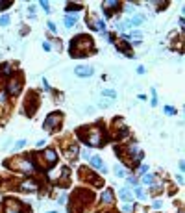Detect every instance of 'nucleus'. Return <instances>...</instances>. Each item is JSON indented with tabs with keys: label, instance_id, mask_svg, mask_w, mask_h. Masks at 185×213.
Listing matches in <instances>:
<instances>
[{
	"label": "nucleus",
	"instance_id": "obj_13",
	"mask_svg": "<svg viewBox=\"0 0 185 213\" xmlns=\"http://www.w3.org/2000/svg\"><path fill=\"white\" fill-rule=\"evenodd\" d=\"M143 20H145V19L141 17V15H135V17H133L132 20H130V26H139L141 22H143Z\"/></svg>",
	"mask_w": 185,
	"mask_h": 213
},
{
	"label": "nucleus",
	"instance_id": "obj_22",
	"mask_svg": "<svg viewBox=\"0 0 185 213\" xmlns=\"http://www.w3.org/2000/svg\"><path fill=\"white\" fill-rule=\"evenodd\" d=\"M48 28H50L52 32H58V26H56V24H54V22H52V20H50V22H48Z\"/></svg>",
	"mask_w": 185,
	"mask_h": 213
},
{
	"label": "nucleus",
	"instance_id": "obj_4",
	"mask_svg": "<svg viewBox=\"0 0 185 213\" xmlns=\"http://www.w3.org/2000/svg\"><path fill=\"white\" fill-rule=\"evenodd\" d=\"M6 213H22V206L17 200H7L6 202Z\"/></svg>",
	"mask_w": 185,
	"mask_h": 213
},
{
	"label": "nucleus",
	"instance_id": "obj_23",
	"mask_svg": "<svg viewBox=\"0 0 185 213\" xmlns=\"http://www.w3.org/2000/svg\"><path fill=\"white\" fill-rule=\"evenodd\" d=\"M41 6H43V9H45V11H50V6H48V2H41Z\"/></svg>",
	"mask_w": 185,
	"mask_h": 213
},
{
	"label": "nucleus",
	"instance_id": "obj_2",
	"mask_svg": "<svg viewBox=\"0 0 185 213\" xmlns=\"http://www.w3.org/2000/svg\"><path fill=\"white\" fill-rule=\"evenodd\" d=\"M11 165L17 167L19 170H24V172H31V170H34V165H31L28 159H24V158H17V159H13Z\"/></svg>",
	"mask_w": 185,
	"mask_h": 213
},
{
	"label": "nucleus",
	"instance_id": "obj_1",
	"mask_svg": "<svg viewBox=\"0 0 185 213\" xmlns=\"http://www.w3.org/2000/svg\"><path fill=\"white\" fill-rule=\"evenodd\" d=\"M87 143H89L91 146H98L102 143V135H100L98 128H91V130H87Z\"/></svg>",
	"mask_w": 185,
	"mask_h": 213
},
{
	"label": "nucleus",
	"instance_id": "obj_10",
	"mask_svg": "<svg viewBox=\"0 0 185 213\" xmlns=\"http://www.w3.org/2000/svg\"><path fill=\"white\" fill-rule=\"evenodd\" d=\"M121 198H122L124 202H130V200L133 198V193H132L130 189H122V191H121Z\"/></svg>",
	"mask_w": 185,
	"mask_h": 213
},
{
	"label": "nucleus",
	"instance_id": "obj_27",
	"mask_svg": "<svg viewBox=\"0 0 185 213\" xmlns=\"http://www.w3.org/2000/svg\"><path fill=\"white\" fill-rule=\"evenodd\" d=\"M2 102H6V94H4V93H0V104H2Z\"/></svg>",
	"mask_w": 185,
	"mask_h": 213
},
{
	"label": "nucleus",
	"instance_id": "obj_19",
	"mask_svg": "<svg viewBox=\"0 0 185 213\" xmlns=\"http://www.w3.org/2000/svg\"><path fill=\"white\" fill-rule=\"evenodd\" d=\"M115 174H117V176H124V170H122L121 167H115Z\"/></svg>",
	"mask_w": 185,
	"mask_h": 213
},
{
	"label": "nucleus",
	"instance_id": "obj_3",
	"mask_svg": "<svg viewBox=\"0 0 185 213\" xmlns=\"http://www.w3.org/2000/svg\"><path fill=\"white\" fill-rule=\"evenodd\" d=\"M59 121H61V115L58 113H52V115H48V119L45 121V128L46 130H52V128H56L58 124H59Z\"/></svg>",
	"mask_w": 185,
	"mask_h": 213
},
{
	"label": "nucleus",
	"instance_id": "obj_11",
	"mask_svg": "<svg viewBox=\"0 0 185 213\" xmlns=\"http://www.w3.org/2000/svg\"><path fill=\"white\" fill-rule=\"evenodd\" d=\"M113 200V191L111 189H107L102 193V202H106V204H109V202Z\"/></svg>",
	"mask_w": 185,
	"mask_h": 213
},
{
	"label": "nucleus",
	"instance_id": "obj_17",
	"mask_svg": "<svg viewBox=\"0 0 185 213\" xmlns=\"http://www.w3.org/2000/svg\"><path fill=\"white\" fill-rule=\"evenodd\" d=\"M9 24V17L4 15V17H0V26H7Z\"/></svg>",
	"mask_w": 185,
	"mask_h": 213
},
{
	"label": "nucleus",
	"instance_id": "obj_5",
	"mask_svg": "<svg viewBox=\"0 0 185 213\" xmlns=\"http://www.w3.org/2000/svg\"><path fill=\"white\" fill-rule=\"evenodd\" d=\"M20 87H22V82H20L19 78H11V82H9V94H19L20 93Z\"/></svg>",
	"mask_w": 185,
	"mask_h": 213
},
{
	"label": "nucleus",
	"instance_id": "obj_18",
	"mask_svg": "<svg viewBox=\"0 0 185 213\" xmlns=\"http://www.w3.org/2000/svg\"><path fill=\"white\" fill-rule=\"evenodd\" d=\"M165 113L167 115H176V110H174L172 106H165Z\"/></svg>",
	"mask_w": 185,
	"mask_h": 213
},
{
	"label": "nucleus",
	"instance_id": "obj_16",
	"mask_svg": "<svg viewBox=\"0 0 185 213\" xmlns=\"http://www.w3.org/2000/svg\"><path fill=\"white\" fill-rule=\"evenodd\" d=\"M102 94H104V97H107V98H115V97H117V93H115V91H111V89H106Z\"/></svg>",
	"mask_w": 185,
	"mask_h": 213
},
{
	"label": "nucleus",
	"instance_id": "obj_8",
	"mask_svg": "<svg viewBox=\"0 0 185 213\" xmlns=\"http://www.w3.org/2000/svg\"><path fill=\"white\" fill-rule=\"evenodd\" d=\"M91 163H93V167H96L98 170H102V172H107V169H106V165H104V161L98 158V156H94V158H91Z\"/></svg>",
	"mask_w": 185,
	"mask_h": 213
},
{
	"label": "nucleus",
	"instance_id": "obj_25",
	"mask_svg": "<svg viewBox=\"0 0 185 213\" xmlns=\"http://www.w3.org/2000/svg\"><path fill=\"white\" fill-rule=\"evenodd\" d=\"M9 6H11L9 2H2V4H0V9H6V8H9Z\"/></svg>",
	"mask_w": 185,
	"mask_h": 213
},
{
	"label": "nucleus",
	"instance_id": "obj_14",
	"mask_svg": "<svg viewBox=\"0 0 185 213\" xmlns=\"http://www.w3.org/2000/svg\"><path fill=\"white\" fill-rule=\"evenodd\" d=\"M135 195H137V198L145 200V198H146V191H145V189H141V187H137V189H135Z\"/></svg>",
	"mask_w": 185,
	"mask_h": 213
},
{
	"label": "nucleus",
	"instance_id": "obj_26",
	"mask_svg": "<svg viewBox=\"0 0 185 213\" xmlns=\"http://www.w3.org/2000/svg\"><path fill=\"white\" fill-rule=\"evenodd\" d=\"M24 145H26V141H24V139H22V141H19V143H17V145H15V146H17V148H22V146H24Z\"/></svg>",
	"mask_w": 185,
	"mask_h": 213
},
{
	"label": "nucleus",
	"instance_id": "obj_6",
	"mask_svg": "<svg viewBox=\"0 0 185 213\" xmlns=\"http://www.w3.org/2000/svg\"><path fill=\"white\" fill-rule=\"evenodd\" d=\"M20 189H22V191H37V182H34V180H26V182L20 184Z\"/></svg>",
	"mask_w": 185,
	"mask_h": 213
},
{
	"label": "nucleus",
	"instance_id": "obj_15",
	"mask_svg": "<svg viewBox=\"0 0 185 213\" xmlns=\"http://www.w3.org/2000/svg\"><path fill=\"white\" fill-rule=\"evenodd\" d=\"M78 11V9H82V4H67V11Z\"/></svg>",
	"mask_w": 185,
	"mask_h": 213
},
{
	"label": "nucleus",
	"instance_id": "obj_24",
	"mask_svg": "<svg viewBox=\"0 0 185 213\" xmlns=\"http://www.w3.org/2000/svg\"><path fill=\"white\" fill-rule=\"evenodd\" d=\"M122 211H124V213H130V211H132V204H130V206L126 204V206L122 208Z\"/></svg>",
	"mask_w": 185,
	"mask_h": 213
},
{
	"label": "nucleus",
	"instance_id": "obj_20",
	"mask_svg": "<svg viewBox=\"0 0 185 213\" xmlns=\"http://www.w3.org/2000/svg\"><path fill=\"white\" fill-rule=\"evenodd\" d=\"M146 172H148V167L146 165H143V167L139 169V174H146Z\"/></svg>",
	"mask_w": 185,
	"mask_h": 213
},
{
	"label": "nucleus",
	"instance_id": "obj_9",
	"mask_svg": "<svg viewBox=\"0 0 185 213\" xmlns=\"http://www.w3.org/2000/svg\"><path fill=\"white\" fill-rule=\"evenodd\" d=\"M45 159H46V161H48V163L52 165V163H54V161H56V159H58V154L54 152V150H46V152H45Z\"/></svg>",
	"mask_w": 185,
	"mask_h": 213
},
{
	"label": "nucleus",
	"instance_id": "obj_7",
	"mask_svg": "<svg viewBox=\"0 0 185 213\" xmlns=\"http://www.w3.org/2000/svg\"><path fill=\"white\" fill-rule=\"evenodd\" d=\"M76 74H78V76H91V74H93V67H89V65L76 67Z\"/></svg>",
	"mask_w": 185,
	"mask_h": 213
},
{
	"label": "nucleus",
	"instance_id": "obj_21",
	"mask_svg": "<svg viewBox=\"0 0 185 213\" xmlns=\"http://www.w3.org/2000/svg\"><path fill=\"white\" fill-rule=\"evenodd\" d=\"M152 180H154V178H152L150 174H146V176H145V180H143V182H145V184H152Z\"/></svg>",
	"mask_w": 185,
	"mask_h": 213
},
{
	"label": "nucleus",
	"instance_id": "obj_12",
	"mask_svg": "<svg viewBox=\"0 0 185 213\" xmlns=\"http://www.w3.org/2000/svg\"><path fill=\"white\" fill-rule=\"evenodd\" d=\"M74 22H76V17L74 15H67V17H65V26H67V28H72Z\"/></svg>",
	"mask_w": 185,
	"mask_h": 213
}]
</instances>
